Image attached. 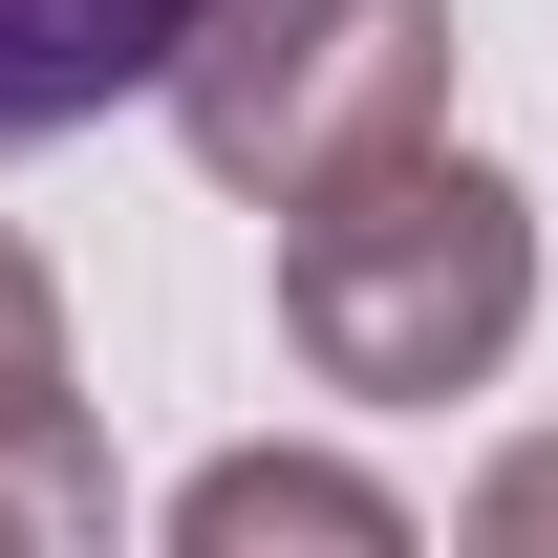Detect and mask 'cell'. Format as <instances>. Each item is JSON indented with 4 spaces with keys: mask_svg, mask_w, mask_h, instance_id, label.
Listing matches in <instances>:
<instances>
[{
    "mask_svg": "<svg viewBox=\"0 0 558 558\" xmlns=\"http://www.w3.org/2000/svg\"><path fill=\"white\" fill-rule=\"evenodd\" d=\"M108 537V429L65 387V279L0 236V558H65Z\"/></svg>",
    "mask_w": 558,
    "mask_h": 558,
    "instance_id": "3957f363",
    "label": "cell"
},
{
    "mask_svg": "<svg viewBox=\"0 0 558 558\" xmlns=\"http://www.w3.org/2000/svg\"><path fill=\"white\" fill-rule=\"evenodd\" d=\"M429 108H451V0H215L172 65V130L215 194H323Z\"/></svg>",
    "mask_w": 558,
    "mask_h": 558,
    "instance_id": "7a4b0ae2",
    "label": "cell"
},
{
    "mask_svg": "<svg viewBox=\"0 0 558 558\" xmlns=\"http://www.w3.org/2000/svg\"><path fill=\"white\" fill-rule=\"evenodd\" d=\"M172 537H194V558H258V537L409 558V494H387V473H344V451H215V473L172 494Z\"/></svg>",
    "mask_w": 558,
    "mask_h": 558,
    "instance_id": "5b68a950",
    "label": "cell"
},
{
    "mask_svg": "<svg viewBox=\"0 0 558 558\" xmlns=\"http://www.w3.org/2000/svg\"><path fill=\"white\" fill-rule=\"evenodd\" d=\"M515 323H537V215H515L494 150L387 130L365 172L279 194V344L344 409H451V387L515 365Z\"/></svg>",
    "mask_w": 558,
    "mask_h": 558,
    "instance_id": "6da1fadb",
    "label": "cell"
},
{
    "mask_svg": "<svg viewBox=\"0 0 558 558\" xmlns=\"http://www.w3.org/2000/svg\"><path fill=\"white\" fill-rule=\"evenodd\" d=\"M473 537H494V558H558V429H537V451L473 494Z\"/></svg>",
    "mask_w": 558,
    "mask_h": 558,
    "instance_id": "8992f818",
    "label": "cell"
},
{
    "mask_svg": "<svg viewBox=\"0 0 558 558\" xmlns=\"http://www.w3.org/2000/svg\"><path fill=\"white\" fill-rule=\"evenodd\" d=\"M194 22H215V0H0V150L108 130L130 86H172V65H194Z\"/></svg>",
    "mask_w": 558,
    "mask_h": 558,
    "instance_id": "277c9868",
    "label": "cell"
}]
</instances>
